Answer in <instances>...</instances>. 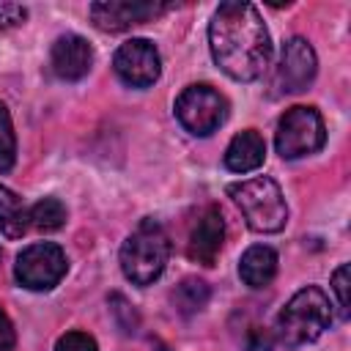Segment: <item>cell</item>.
Here are the masks:
<instances>
[{"label": "cell", "mask_w": 351, "mask_h": 351, "mask_svg": "<svg viewBox=\"0 0 351 351\" xmlns=\"http://www.w3.org/2000/svg\"><path fill=\"white\" fill-rule=\"evenodd\" d=\"M277 274V252L266 244H252L239 261V277L250 288H263Z\"/></svg>", "instance_id": "5bb4252c"}, {"label": "cell", "mask_w": 351, "mask_h": 351, "mask_svg": "<svg viewBox=\"0 0 351 351\" xmlns=\"http://www.w3.org/2000/svg\"><path fill=\"white\" fill-rule=\"evenodd\" d=\"M228 195L244 214L247 225L255 233H280L288 222V203L282 197V189L269 176L244 178L236 184H228Z\"/></svg>", "instance_id": "277c9868"}, {"label": "cell", "mask_w": 351, "mask_h": 351, "mask_svg": "<svg viewBox=\"0 0 351 351\" xmlns=\"http://www.w3.org/2000/svg\"><path fill=\"white\" fill-rule=\"evenodd\" d=\"M55 351H99V346L88 332H66L55 343Z\"/></svg>", "instance_id": "44dd1931"}, {"label": "cell", "mask_w": 351, "mask_h": 351, "mask_svg": "<svg viewBox=\"0 0 351 351\" xmlns=\"http://www.w3.org/2000/svg\"><path fill=\"white\" fill-rule=\"evenodd\" d=\"M225 241V222H222V211L217 206H206L192 230H189V241H186V252L192 261L203 263V266H214L219 250Z\"/></svg>", "instance_id": "7c38bea8"}, {"label": "cell", "mask_w": 351, "mask_h": 351, "mask_svg": "<svg viewBox=\"0 0 351 351\" xmlns=\"http://www.w3.org/2000/svg\"><path fill=\"white\" fill-rule=\"evenodd\" d=\"M263 159H266V143H263V137H261L255 129L239 132V134L228 143L225 156H222V162H225V167H228L230 173H250V170H258V167L263 165Z\"/></svg>", "instance_id": "4fadbf2b"}, {"label": "cell", "mask_w": 351, "mask_h": 351, "mask_svg": "<svg viewBox=\"0 0 351 351\" xmlns=\"http://www.w3.org/2000/svg\"><path fill=\"white\" fill-rule=\"evenodd\" d=\"M49 66H52V71L60 80L77 82L93 66V47L88 44V38H82L77 33L58 36L55 44H52V49H49Z\"/></svg>", "instance_id": "8fae6325"}, {"label": "cell", "mask_w": 351, "mask_h": 351, "mask_svg": "<svg viewBox=\"0 0 351 351\" xmlns=\"http://www.w3.org/2000/svg\"><path fill=\"white\" fill-rule=\"evenodd\" d=\"M14 343H16L14 324H11V318L0 310V351H14Z\"/></svg>", "instance_id": "cb8c5ba5"}, {"label": "cell", "mask_w": 351, "mask_h": 351, "mask_svg": "<svg viewBox=\"0 0 351 351\" xmlns=\"http://www.w3.org/2000/svg\"><path fill=\"white\" fill-rule=\"evenodd\" d=\"M332 324L329 296L318 285L299 288L277 315V335L285 346H307L318 340Z\"/></svg>", "instance_id": "3957f363"}, {"label": "cell", "mask_w": 351, "mask_h": 351, "mask_svg": "<svg viewBox=\"0 0 351 351\" xmlns=\"http://www.w3.org/2000/svg\"><path fill=\"white\" fill-rule=\"evenodd\" d=\"M112 69H115V74L126 85L148 88L162 74V58H159V49L154 47V41H148V38H129V41H123L115 49Z\"/></svg>", "instance_id": "ba28073f"}, {"label": "cell", "mask_w": 351, "mask_h": 351, "mask_svg": "<svg viewBox=\"0 0 351 351\" xmlns=\"http://www.w3.org/2000/svg\"><path fill=\"white\" fill-rule=\"evenodd\" d=\"M63 222H66V206L58 197H41L38 203H33V208H30V225L36 230L52 233V230L63 228Z\"/></svg>", "instance_id": "e0dca14e"}, {"label": "cell", "mask_w": 351, "mask_h": 351, "mask_svg": "<svg viewBox=\"0 0 351 351\" xmlns=\"http://www.w3.org/2000/svg\"><path fill=\"white\" fill-rule=\"evenodd\" d=\"M326 143V126L315 107H288L277 123L274 145L282 159H302L321 151Z\"/></svg>", "instance_id": "5b68a950"}, {"label": "cell", "mask_w": 351, "mask_h": 351, "mask_svg": "<svg viewBox=\"0 0 351 351\" xmlns=\"http://www.w3.org/2000/svg\"><path fill=\"white\" fill-rule=\"evenodd\" d=\"M16 162V137L8 107L0 101V173H8Z\"/></svg>", "instance_id": "ac0fdd59"}, {"label": "cell", "mask_w": 351, "mask_h": 351, "mask_svg": "<svg viewBox=\"0 0 351 351\" xmlns=\"http://www.w3.org/2000/svg\"><path fill=\"white\" fill-rule=\"evenodd\" d=\"M30 225V208L25 206V200L0 184V233L5 239H19Z\"/></svg>", "instance_id": "9a60e30c"}, {"label": "cell", "mask_w": 351, "mask_h": 351, "mask_svg": "<svg viewBox=\"0 0 351 351\" xmlns=\"http://www.w3.org/2000/svg\"><path fill=\"white\" fill-rule=\"evenodd\" d=\"M244 351H274V335L266 326H252L247 332Z\"/></svg>", "instance_id": "7402d4cb"}, {"label": "cell", "mask_w": 351, "mask_h": 351, "mask_svg": "<svg viewBox=\"0 0 351 351\" xmlns=\"http://www.w3.org/2000/svg\"><path fill=\"white\" fill-rule=\"evenodd\" d=\"M208 296H211V291H208V285H206L203 280L186 277V280H181V282L176 285V291H173L170 299H173V307H176L181 315H195V313H200V310L206 307Z\"/></svg>", "instance_id": "2e32d148"}, {"label": "cell", "mask_w": 351, "mask_h": 351, "mask_svg": "<svg viewBox=\"0 0 351 351\" xmlns=\"http://www.w3.org/2000/svg\"><path fill=\"white\" fill-rule=\"evenodd\" d=\"M214 63L236 82L258 80L271 60V36L258 8L247 0L219 3L208 22Z\"/></svg>", "instance_id": "6da1fadb"}, {"label": "cell", "mask_w": 351, "mask_h": 351, "mask_svg": "<svg viewBox=\"0 0 351 351\" xmlns=\"http://www.w3.org/2000/svg\"><path fill=\"white\" fill-rule=\"evenodd\" d=\"M69 261L55 241H36L16 255L14 277L27 291H49L66 277Z\"/></svg>", "instance_id": "52a82bcc"}, {"label": "cell", "mask_w": 351, "mask_h": 351, "mask_svg": "<svg viewBox=\"0 0 351 351\" xmlns=\"http://www.w3.org/2000/svg\"><path fill=\"white\" fill-rule=\"evenodd\" d=\"M27 19V8L16 3H0V27H16Z\"/></svg>", "instance_id": "603a6c76"}, {"label": "cell", "mask_w": 351, "mask_h": 351, "mask_svg": "<svg viewBox=\"0 0 351 351\" xmlns=\"http://www.w3.org/2000/svg\"><path fill=\"white\" fill-rule=\"evenodd\" d=\"M176 118L189 134L208 137L225 123L228 99L211 85H186L176 99Z\"/></svg>", "instance_id": "8992f818"}, {"label": "cell", "mask_w": 351, "mask_h": 351, "mask_svg": "<svg viewBox=\"0 0 351 351\" xmlns=\"http://www.w3.org/2000/svg\"><path fill=\"white\" fill-rule=\"evenodd\" d=\"M156 351H170V348H165V346H162V348H156Z\"/></svg>", "instance_id": "d4e9b609"}, {"label": "cell", "mask_w": 351, "mask_h": 351, "mask_svg": "<svg viewBox=\"0 0 351 351\" xmlns=\"http://www.w3.org/2000/svg\"><path fill=\"white\" fill-rule=\"evenodd\" d=\"M167 8H170L167 3H154V0H101V3H90L88 14L99 30L123 33L134 25L156 19Z\"/></svg>", "instance_id": "9c48e42d"}, {"label": "cell", "mask_w": 351, "mask_h": 351, "mask_svg": "<svg viewBox=\"0 0 351 351\" xmlns=\"http://www.w3.org/2000/svg\"><path fill=\"white\" fill-rule=\"evenodd\" d=\"M170 258V239L162 222L145 217L121 244V271L134 285H151L162 277Z\"/></svg>", "instance_id": "7a4b0ae2"}, {"label": "cell", "mask_w": 351, "mask_h": 351, "mask_svg": "<svg viewBox=\"0 0 351 351\" xmlns=\"http://www.w3.org/2000/svg\"><path fill=\"white\" fill-rule=\"evenodd\" d=\"M110 310H112L115 324L121 326V332H126V335H134V332H137L140 318H137L134 307H132L121 293H112V296H110Z\"/></svg>", "instance_id": "d6986e66"}, {"label": "cell", "mask_w": 351, "mask_h": 351, "mask_svg": "<svg viewBox=\"0 0 351 351\" xmlns=\"http://www.w3.org/2000/svg\"><path fill=\"white\" fill-rule=\"evenodd\" d=\"M348 277H351V269H348V263H340L337 269H335V274H332V291H335V296H337V307H340V318L346 321L348 318Z\"/></svg>", "instance_id": "ffe728a7"}, {"label": "cell", "mask_w": 351, "mask_h": 351, "mask_svg": "<svg viewBox=\"0 0 351 351\" xmlns=\"http://www.w3.org/2000/svg\"><path fill=\"white\" fill-rule=\"evenodd\" d=\"M0 258H3V250H0Z\"/></svg>", "instance_id": "484cf974"}, {"label": "cell", "mask_w": 351, "mask_h": 351, "mask_svg": "<svg viewBox=\"0 0 351 351\" xmlns=\"http://www.w3.org/2000/svg\"><path fill=\"white\" fill-rule=\"evenodd\" d=\"M315 71H318L315 49L310 47L307 38L293 36L282 47L274 85L280 88V93H299V90H304L315 80Z\"/></svg>", "instance_id": "30bf717a"}]
</instances>
